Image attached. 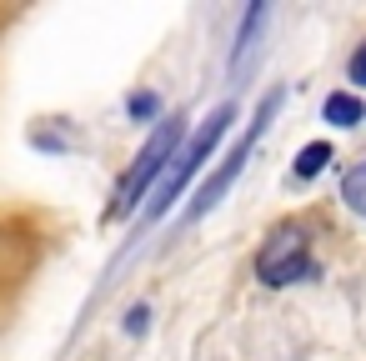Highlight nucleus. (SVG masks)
Instances as JSON below:
<instances>
[{
    "mask_svg": "<svg viewBox=\"0 0 366 361\" xmlns=\"http://www.w3.org/2000/svg\"><path fill=\"white\" fill-rule=\"evenodd\" d=\"M231 121H236V106H216V111H211V116H206V121L186 136V146L176 151V161L166 166V176H161V181H156V191H151L146 221H161V216H166V206H171V201L191 186V176L211 161V151L221 146V136L231 131Z\"/></svg>",
    "mask_w": 366,
    "mask_h": 361,
    "instance_id": "nucleus-1",
    "label": "nucleus"
},
{
    "mask_svg": "<svg viewBox=\"0 0 366 361\" xmlns=\"http://www.w3.org/2000/svg\"><path fill=\"white\" fill-rule=\"evenodd\" d=\"M186 146V121L181 116H166L151 136H146V146L136 151V161H131V171L121 176V186H116V206H111V216H126V211H136L151 191H156V181L166 176V166L176 161V151Z\"/></svg>",
    "mask_w": 366,
    "mask_h": 361,
    "instance_id": "nucleus-2",
    "label": "nucleus"
},
{
    "mask_svg": "<svg viewBox=\"0 0 366 361\" xmlns=\"http://www.w3.org/2000/svg\"><path fill=\"white\" fill-rule=\"evenodd\" d=\"M276 111H281V91H266V96H261V106H256V116H251V126H246V136H241V141L231 146V156H226V161H221V166L196 186V201H191V211H186L191 221H201V216H206V211L231 191V181H236V176H241V166L251 161L256 141H261V136H266V126L276 121Z\"/></svg>",
    "mask_w": 366,
    "mask_h": 361,
    "instance_id": "nucleus-3",
    "label": "nucleus"
},
{
    "mask_svg": "<svg viewBox=\"0 0 366 361\" xmlns=\"http://www.w3.org/2000/svg\"><path fill=\"white\" fill-rule=\"evenodd\" d=\"M316 261H311V241L301 226H276L261 251H256V281L266 286H291V281H311Z\"/></svg>",
    "mask_w": 366,
    "mask_h": 361,
    "instance_id": "nucleus-4",
    "label": "nucleus"
},
{
    "mask_svg": "<svg viewBox=\"0 0 366 361\" xmlns=\"http://www.w3.org/2000/svg\"><path fill=\"white\" fill-rule=\"evenodd\" d=\"M321 116H326L331 126L351 131V126H361V121H366V101H361L356 91H331V96H326V106H321Z\"/></svg>",
    "mask_w": 366,
    "mask_h": 361,
    "instance_id": "nucleus-5",
    "label": "nucleus"
},
{
    "mask_svg": "<svg viewBox=\"0 0 366 361\" xmlns=\"http://www.w3.org/2000/svg\"><path fill=\"white\" fill-rule=\"evenodd\" d=\"M326 161H331V146H326V141H311V146H301V151H296V176H301V181H311V176H321V171H326Z\"/></svg>",
    "mask_w": 366,
    "mask_h": 361,
    "instance_id": "nucleus-6",
    "label": "nucleus"
},
{
    "mask_svg": "<svg viewBox=\"0 0 366 361\" xmlns=\"http://www.w3.org/2000/svg\"><path fill=\"white\" fill-rule=\"evenodd\" d=\"M266 21V6H251L246 11V21H241V41H236V56H231V71H241V61H246V51H251V41H256V26Z\"/></svg>",
    "mask_w": 366,
    "mask_h": 361,
    "instance_id": "nucleus-7",
    "label": "nucleus"
},
{
    "mask_svg": "<svg viewBox=\"0 0 366 361\" xmlns=\"http://www.w3.org/2000/svg\"><path fill=\"white\" fill-rule=\"evenodd\" d=\"M341 201H346L356 216H366V166L346 171V181H341Z\"/></svg>",
    "mask_w": 366,
    "mask_h": 361,
    "instance_id": "nucleus-8",
    "label": "nucleus"
},
{
    "mask_svg": "<svg viewBox=\"0 0 366 361\" xmlns=\"http://www.w3.org/2000/svg\"><path fill=\"white\" fill-rule=\"evenodd\" d=\"M156 111H161V101H156L151 91H141V96L131 101V116H136V121H146V116H156Z\"/></svg>",
    "mask_w": 366,
    "mask_h": 361,
    "instance_id": "nucleus-9",
    "label": "nucleus"
},
{
    "mask_svg": "<svg viewBox=\"0 0 366 361\" xmlns=\"http://www.w3.org/2000/svg\"><path fill=\"white\" fill-rule=\"evenodd\" d=\"M346 76H351V86H366V41L356 46V56H351V66H346Z\"/></svg>",
    "mask_w": 366,
    "mask_h": 361,
    "instance_id": "nucleus-10",
    "label": "nucleus"
},
{
    "mask_svg": "<svg viewBox=\"0 0 366 361\" xmlns=\"http://www.w3.org/2000/svg\"><path fill=\"white\" fill-rule=\"evenodd\" d=\"M146 321H151V311H146V306H131V316H126V326H131V331H146Z\"/></svg>",
    "mask_w": 366,
    "mask_h": 361,
    "instance_id": "nucleus-11",
    "label": "nucleus"
}]
</instances>
